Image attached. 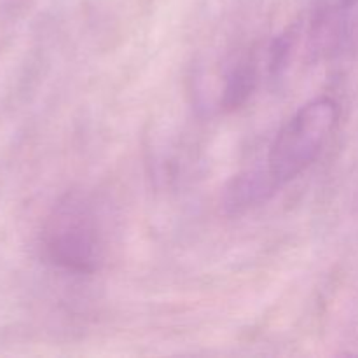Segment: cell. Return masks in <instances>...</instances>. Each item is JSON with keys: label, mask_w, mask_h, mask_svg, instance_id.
Returning <instances> with one entry per match:
<instances>
[{"label": "cell", "mask_w": 358, "mask_h": 358, "mask_svg": "<svg viewBox=\"0 0 358 358\" xmlns=\"http://www.w3.org/2000/svg\"><path fill=\"white\" fill-rule=\"evenodd\" d=\"M42 248L45 257L65 271H98L107 257V240L93 201L80 192L63 196L42 227Z\"/></svg>", "instance_id": "obj_1"}, {"label": "cell", "mask_w": 358, "mask_h": 358, "mask_svg": "<svg viewBox=\"0 0 358 358\" xmlns=\"http://www.w3.org/2000/svg\"><path fill=\"white\" fill-rule=\"evenodd\" d=\"M338 119L336 100L318 96L303 105L282 126L266 159V171L276 187L292 182L315 163L334 133Z\"/></svg>", "instance_id": "obj_2"}]
</instances>
